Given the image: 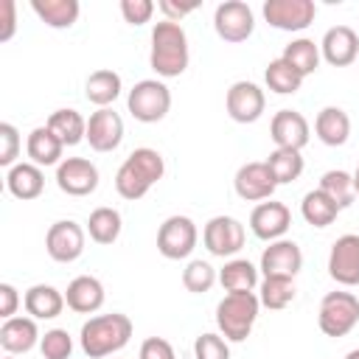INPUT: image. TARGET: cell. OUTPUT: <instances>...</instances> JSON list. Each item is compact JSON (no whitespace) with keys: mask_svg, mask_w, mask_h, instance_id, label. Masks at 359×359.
Here are the masks:
<instances>
[{"mask_svg":"<svg viewBox=\"0 0 359 359\" xmlns=\"http://www.w3.org/2000/svg\"><path fill=\"white\" fill-rule=\"evenodd\" d=\"M137 359H177V353H174V348H171L168 339H163V337H149V339H143Z\"/></svg>","mask_w":359,"mask_h":359,"instance_id":"7bdbcfd3","label":"cell"},{"mask_svg":"<svg viewBox=\"0 0 359 359\" xmlns=\"http://www.w3.org/2000/svg\"><path fill=\"white\" fill-rule=\"evenodd\" d=\"M126 107H129V112H132L135 121H140V123H157L171 109V90L160 79H143V81H137L129 90Z\"/></svg>","mask_w":359,"mask_h":359,"instance_id":"8992f818","label":"cell"},{"mask_svg":"<svg viewBox=\"0 0 359 359\" xmlns=\"http://www.w3.org/2000/svg\"><path fill=\"white\" fill-rule=\"evenodd\" d=\"M261 300L255 292H227L216 303V325L227 342H244L258 320Z\"/></svg>","mask_w":359,"mask_h":359,"instance_id":"277c9868","label":"cell"},{"mask_svg":"<svg viewBox=\"0 0 359 359\" xmlns=\"http://www.w3.org/2000/svg\"><path fill=\"white\" fill-rule=\"evenodd\" d=\"M157 8L165 14V20H171V22H180L185 14H191V11H196L199 8V3L196 0H191V3H174V0H160L157 3Z\"/></svg>","mask_w":359,"mask_h":359,"instance_id":"f6af8a7d","label":"cell"},{"mask_svg":"<svg viewBox=\"0 0 359 359\" xmlns=\"http://www.w3.org/2000/svg\"><path fill=\"white\" fill-rule=\"evenodd\" d=\"M300 213H303V219H306L311 227H328V224H334V219L339 216V205H337L328 194H323L320 188H314V191H309V194L303 196Z\"/></svg>","mask_w":359,"mask_h":359,"instance_id":"4dcf8cb0","label":"cell"},{"mask_svg":"<svg viewBox=\"0 0 359 359\" xmlns=\"http://www.w3.org/2000/svg\"><path fill=\"white\" fill-rule=\"evenodd\" d=\"M236 194L244 199V202H264V199H272L278 182L269 171L266 163H244L238 171H236Z\"/></svg>","mask_w":359,"mask_h":359,"instance_id":"d6986e66","label":"cell"},{"mask_svg":"<svg viewBox=\"0 0 359 359\" xmlns=\"http://www.w3.org/2000/svg\"><path fill=\"white\" fill-rule=\"evenodd\" d=\"M25 151L31 157L34 165H59L62 163V151H65V143L48 129V126H36L31 129L28 140H25Z\"/></svg>","mask_w":359,"mask_h":359,"instance_id":"484cf974","label":"cell"},{"mask_svg":"<svg viewBox=\"0 0 359 359\" xmlns=\"http://www.w3.org/2000/svg\"><path fill=\"white\" fill-rule=\"evenodd\" d=\"M188 62H191V50H188L185 28L180 22L160 20L151 28V53H149L151 70L163 79H177L185 73Z\"/></svg>","mask_w":359,"mask_h":359,"instance_id":"6da1fadb","label":"cell"},{"mask_svg":"<svg viewBox=\"0 0 359 359\" xmlns=\"http://www.w3.org/2000/svg\"><path fill=\"white\" fill-rule=\"evenodd\" d=\"M132 337V320L121 311L90 317L79 331V345L90 359H104L118 353Z\"/></svg>","mask_w":359,"mask_h":359,"instance_id":"3957f363","label":"cell"},{"mask_svg":"<svg viewBox=\"0 0 359 359\" xmlns=\"http://www.w3.org/2000/svg\"><path fill=\"white\" fill-rule=\"evenodd\" d=\"M45 250L56 264H73L84 252V227L73 219H59L45 233Z\"/></svg>","mask_w":359,"mask_h":359,"instance_id":"30bf717a","label":"cell"},{"mask_svg":"<svg viewBox=\"0 0 359 359\" xmlns=\"http://www.w3.org/2000/svg\"><path fill=\"white\" fill-rule=\"evenodd\" d=\"M123 140V118L112 109V107H104V109H95L90 118H87V143L93 151H115Z\"/></svg>","mask_w":359,"mask_h":359,"instance_id":"2e32d148","label":"cell"},{"mask_svg":"<svg viewBox=\"0 0 359 359\" xmlns=\"http://www.w3.org/2000/svg\"><path fill=\"white\" fill-rule=\"evenodd\" d=\"M320 56L334 67H348L359 59V34L351 25H334L323 34Z\"/></svg>","mask_w":359,"mask_h":359,"instance_id":"ffe728a7","label":"cell"},{"mask_svg":"<svg viewBox=\"0 0 359 359\" xmlns=\"http://www.w3.org/2000/svg\"><path fill=\"white\" fill-rule=\"evenodd\" d=\"M269 137L275 140V149H294V151H300L309 143V137H311V126L303 118V112L280 109V112L272 115Z\"/></svg>","mask_w":359,"mask_h":359,"instance_id":"ac0fdd59","label":"cell"},{"mask_svg":"<svg viewBox=\"0 0 359 359\" xmlns=\"http://www.w3.org/2000/svg\"><path fill=\"white\" fill-rule=\"evenodd\" d=\"M17 306H20V294L11 283H0V317L11 320L17 317Z\"/></svg>","mask_w":359,"mask_h":359,"instance_id":"bcb514c9","label":"cell"},{"mask_svg":"<svg viewBox=\"0 0 359 359\" xmlns=\"http://www.w3.org/2000/svg\"><path fill=\"white\" fill-rule=\"evenodd\" d=\"M328 275L339 286H359V236L345 233L331 244Z\"/></svg>","mask_w":359,"mask_h":359,"instance_id":"4fadbf2b","label":"cell"},{"mask_svg":"<svg viewBox=\"0 0 359 359\" xmlns=\"http://www.w3.org/2000/svg\"><path fill=\"white\" fill-rule=\"evenodd\" d=\"M6 359H17V356H6Z\"/></svg>","mask_w":359,"mask_h":359,"instance_id":"681fc988","label":"cell"},{"mask_svg":"<svg viewBox=\"0 0 359 359\" xmlns=\"http://www.w3.org/2000/svg\"><path fill=\"white\" fill-rule=\"evenodd\" d=\"M353 191H356V199H359V165H356V171H353Z\"/></svg>","mask_w":359,"mask_h":359,"instance_id":"7dc6e473","label":"cell"},{"mask_svg":"<svg viewBox=\"0 0 359 359\" xmlns=\"http://www.w3.org/2000/svg\"><path fill=\"white\" fill-rule=\"evenodd\" d=\"M20 149H22V140H20L17 126L3 121V123H0V165H3V168L17 165Z\"/></svg>","mask_w":359,"mask_h":359,"instance_id":"60d3db41","label":"cell"},{"mask_svg":"<svg viewBox=\"0 0 359 359\" xmlns=\"http://www.w3.org/2000/svg\"><path fill=\"white\" fill-rule=\"evenodd\" d=\"M39 351H42V359H70V353H73V337L65 328H50V331L42 334Z\"/></svg>","mask_w":359,"mask_h":359,"instance_id":"f35d334b","label":"cell"},{"mask_svg":"<svg viewBox=\"0 0 359 359\" xmlns=\"http://www.w3.org/2000/svg\"><path fill=\"white\" fill-rule=\"evenodd\" d=\"M194 359H230V345L222 334H199L194 342Z\"/></svg>","mask_w":359,"mask_h":359,"instance_id":"ab89813d","label":"cell"},{"mask_svg":"<svg viewBox=\"0 0 359 359\" xmlns=\"http://www.w3.org/2000/svg\"><path fill=\"white\" fill-rule=\"evenodd\" d=\"M219 283L224 292H252L258 286V266L247 258H230L219 272Z\"/></svg>","mask_w":359,"mask_h":359,"instance_id":"d6a6232c","label":"cell"},{"mask_svg":"<svg viewBox=\"0 0 359 359\" xmlns=\"http://www.w3.org/2000/svg\"><path fill=\"white\" fill-rule=\"evenodd\" d=\"M56 185L67 196H90L98 188V168L87 157H65L56 165Z\"/></svg>","mask_w":359,"mask_h":359,"instance_id":"7c38bea8","label":"cell"},{"mask_svg":"<svg viewBox=\"0 0 359 359\" xmlns=\"http://www.w3.org/2000/svg\"><path fill=\"white\" fill-rule=\"evenodd\" d=\"M359 323V297L353 292H328L320 300L317 325L325 337H345Z\"/></svg>","mask_w":359,"mask_h":359,"instance_id":"5b68a950","label":"cell"},{"mask_svg":"<svg viewBox=\"0 0 359 359\" xmlns=\"http://www.w3.org/2000/svg\"><path fill=\"white\" fill-rule=\"evenodd\" d=\"M213 28L224 42H247L255 31V14L244 0H224L213 11Z\"/></svg>","mask_w":359,"mask_h":359,"instance_id":"ba28073f","label":"cell"},{"mask_svg":"<svg viewBox=\"0 0 359 359\" xmlns=\"http://www.w3.org/2000/svg\"><path fill=\"white\" fill-rule=\"evenodd\" d=\"M317 6L311 0H266L264 20L278 31H303L314 22Z\"/></svg>","mask_w":359,"mask_h":359,"instance_id":"8fae6325","label":"cell"},{"mask_svg":"<svg viewBox=\"0 0 359 359\" xmlns=\"http://www.w3.org/2000/svg\"><path fill=\"white\" fill-rule=\"evenodd\" d=\"M196 238H199V230L194 224L191 216H168L160 230H157V252L168 261H180V258H188L196 247Z\"/></svg>","mask_w":359,"mask_h":359,"instance_id":"52a82bcc","label":"cell"},{"mask_svg":"<svg viewBox=\"0 0 359 359\" xmlns=\"http://www.w3.org/2000/svg\"><path fill=\"white\" fill-rule=\"evenodd\" d=\"M292 227V210L283 202H261L250 213V230L261 241H278Z\"/></svg>","mask_w":359,"mask_h":359,"instance_id":"e0dca14e","label":"cell"},{"mask_svg":"<svg viewBox=\"0 0 359 359\" xmlns=\"http://www.w3.org/2000/svg\"><path fill=\"white\" fill-rule=\"evenodd\" d=\"M280 59L289 62V65L306 79V76H311V73L320 67V59H323V56H320V45H317L314 39L297 36V39H292V42L283 48Z\"/></svg>","mask_w":359,"mask_h":359,"instance_id":"f546056e","label":"cell"},{"mask_svg":"<svg viewBox=\"0 0 359 359\" xmlns=\"http://www.w3.org/2000/svg\"><path fill=\"white\" fill-rule=\"evenodd\" d=\"M0 11H3V20H0V42H8L14 36V28H17V6H14V0H0Z\"/></svg>","mask_w":359,"mask_h":359,"instance_id":"ee69618b","label":"cell"},{"mask_svg":"<svg viewBox=\"0 0 359 359\" xmlns=\"http://www.w3.org/2000/svg\"><path fill=\"white\" fill-rule=\"evenodd\" d=\"M264 163L269 165L278 185H289L303 174V157L294 149H275V151H269V157Z\"/></svg>","mask_w":359,"mask_h":359,"instance_id":"e575fe53","label":"cell"},{"mask_svg":"<svg viewBox=\"0 0 359 359\" xmlns=\"http://www.w3.org/2000/svg\"><path fill=\"white\" fill-rule=\"evenodd\" d=\"M6 188L14 199H22V202L36 199L45 191V174L34 163H17L6 174Z\"/></svg>","mask_w":359,"mask_h":359,"instance_id":"cb8c5ba5","label":"cell"},{"mask_svg":"<svg viewBox=\"0 0 359 359\" xmlns=\"http://www.w3.org/2000/svg\"><path fill=\"white\" fill-rule=\"evenodd\" d=\"M22 306H25L28 317H34V320H56L67 303H65V292H59L56 286L34 283L22 294Z\"/></svg>","mask_w":359,"mask_h":359,"instance_id":"603a6c76","label":"cell"},{"mask_svg":"<svg viewBox=\"0 0 359 359\" xmlns=\"http://www.w3.org/2000/svg\"><path fill=\"white\" fill-rule=\"evenodd\" d=\"M224 107L236 123H255L264 115L266 95L255 81H233L227 90Z\"/></svg>","mask_w":359,"mask_h":359,"instance_id":"5bb4252c","label":"cell"},{"mask_svg":"<svg viewBox=\"0 0 359 359\" xmlns=\"http://www.w3.org/2000/svg\"><path fill=\"white\" fill-rule=\"evenodd\" d=\"M31 8L48 28H70L81 11L79 0H31Z\"/></svg>","mask_w":359,"mask_h":359,"instance_id":"83f0119b","label":"cell"},{"mask_svg":"<svg viewBox=\"0 0 359 359\" xmlns=\"http://www.w3.org/2000/svg\"><path fill=\"white\" fill-rule=\"evenodd\" d=\"M65 303L76 314H95L104 306V283L93 275H79L67 283Z\"/></svg>","mask_w":359,"mask_h":359,"instance_id":"7402d4cb","label":"cell"},{"mask_svg":"<svg viewBox=\"0 0 359 359\" xmlns=\"http://www.w3.org/2000/svg\"><path fill=\"white\" fill-rule=\"evenodd\" d=\"M39 339L42 337H39L34 317H11V320H3V325H0V348L8 356L28 353Z\"/></svg>","mask_w":359,"mask_h":359,"instance_id":"44dd1931","label":"cell"},{"mask_svg":"<svg viewBox=\"0 0 359 359\" xmlns=\"http://www.w3.org/2000/svg\"><path fill=\"white\" fill-rule=\"evenodd\" d=\"M345 359H359V348H353V351H348V356Z\"/></svg>","mask_w":359,"mask_h":359,"instance_id":"c3c4849f","label":"cell"},{"mask_svg":"<svg viewBox=\"0 0 359 359\" xmlns=\"http://www.w3.org/2000/svg\"><path fill=\"white\" fill-rule=\"evenodd\" d=\"M297 289H294V278H264L261 280V292L258 300L264 309L269 311H280L294 300Z\"/></svg>","mask_w":359,"mask_h":359,"instance_id":"8d00e7d4","label":"cell"},{"mask_svg":"<svg viewBox=\"0 0 359 359\" xmlns=\"http://www.w3.org/2000/svg\"><path fill=\"white\" fill-rule=\"evenodd\" d=\"M320 191L328 194V196L339 205V210H345V208H351L353 199H356L353 174H348V171H342V168H331V171H325V174L320 177Z\"/></svg>","mask_w":359,"mask_h":359,"instance_id":"d590c367","label":"cell"},{"mask_svg":"<svg viewBox=\"0 0 359 359\" xmlns=\"http://www.w3.org/2000/svg\"><path fill=\"white\" fill-rule=\"evenodd\" d=\"M216 280H219L216 269H213L208 261H202V258H196V261H188V266L182 269V286H185L188 292H194V294L210 292Z\"/></svg>","mask_w":359,"mask_h":359,"instance_id":"74e56055","label":"cell"},{"mask_svg":"<svg viewBox=\"0 0 359 359\" xmlns=\"http://www.w3.org/2000/svg\"><path fill=\"white\" fill-rule=\"evenodd\" d=\"M244 224L233 216H213L202 230L205 250L216 258H233L244 247Z\"/></svg>","mask_w":359,"mask_h":359,"instance_id":"9c48e42d","label":"cell"},{"mask_svg":"<svg viewBox=\"0 0 359 359\" xmlns=\"http://www.w3.org/2000/svg\"><path fill=\"white\" fill-rule=\"evenodd\" d=\"M121 230H123V219H121V213L115 208H95L90 213V219H87V233L101 247L115 244Z\"/></svg>","mask_w":359,"mask_h":359,"instance_id":"1f68e13d","label":"cell"},{"mask_svg":"<svg viewBox=\"0 0 359 359\" xmlns=\"http://www.w3.org/2000/svg\"><path fill=\"white\" fill-rule=\"evenodd\" d=\"M264 81H266V87H269L272 93H278V95H294V93L303 87V76H300L289 62H283L280 56L266 65Z\"/></svg>","mask_w":359,"mask_h":359,"instance_id":"836d02e7","label":"cell"},{"mask_svg":"<svg viewBox=\"0 0 359 359\" xmlns=\"http://www.w3.org/2000/svg\"><path fill=\"white\" fill-rule=\"evenodd\" d=\"M314 135L325 146H345L351 137V118L342 107H323L314 118Z\"/></svg>","mask_w":359,"mask_h":359,"instance_id":"d4e9b609","label":"cell"},{"mask_svg":"<svg viewBox=\"0 0 359 359\" xmlns=\"http://www.w3.org/2000/svg\"><path fill=\"white\" fill-rule=\"evenodd\" d=\"M65 146H76L81 140H87V121L79 109H56L50 112L48 123H45Z\"/></svg>","mask_w":359,"mask_h":359,"instance_id":"f1b7e54d","label":"cell"},{"mask_svg":"<svg viewBox=\"0 0 359 359\" xmlns=\"http://www.w3.org/2000/svg\"><path fill=\"white\" fill-rule=\"evenodd\" d=\"M165 174V163H163V154L157 149H149V146H140L135 149L118 168L115 174V191L126 199V202H137L143 199L154 182H160Z\"/></svg>","mask_w":359,"mask_h":359,"instance_id":"7a4b0ae2","label":"cell"},{"mask_svg":"<svg viewBox=\"0 0 359 359\" xmlns=\"http://www.w3.org/2000/svg\"><path fill=\"white\" fill-rule=\"evenodd\" d=\"M121 90H123V84H121V76L115 73V70H95V73H90L87 76V81H84V95H87V101L90 104H95L98 109H104V107H109L118 95H121Z\"/></svg>","mask_w":359,"mask_h":359,"instance_id":"4316f807","label":"cell"},{"mask_svg":"<svg viewBox=\"0 0 359 359\" xmlns=\"http://www.w3.org/2000/svg\"><path fill=\"white\" fill-rule=\"evenodd\" d=\"M121 14L129 25H143L151 20L154 3L151 0H121Z\"/></svg>","mask_w":359,"mask_h":359,"instance_id":"b9f144b4","label":"cell"},{"mask_svg":"<svg viewBox=\"0 0 359 359\" xmlns=\"http://www.w3.org/2000/svg\"><path fill=\"white\" fill-rule=\"evenodd\" d=\"M264 278H294L303 269V250L292 238H278L269 241V247L261 252V266Z\"/></svg>","mask_w":359,"mask_h":359,"instance_id":"9a60e30c","label":"cell"}]
</instances>
